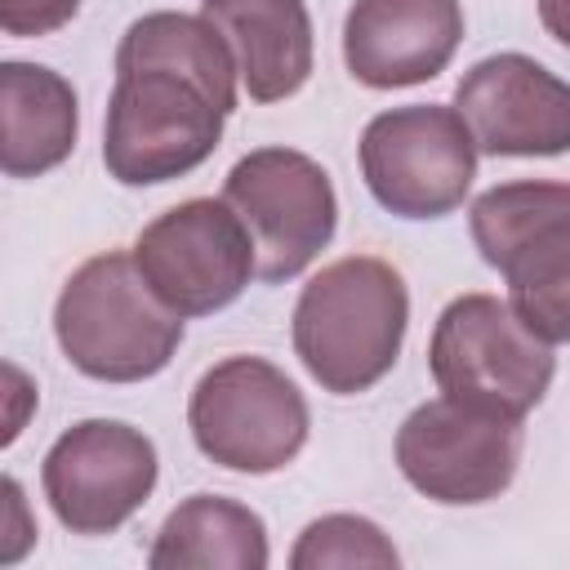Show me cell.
Wrapping results in <instances>:
<instances>
[{"instance_id":"obj_6","label":"cell","mask_w":570,"mask_h":570,"mask_svg":"<svg viewBox=\"0 0 570 570\" xmlns=\"http://www.w3.org/2000/svg\"><path fill=\"white\" fill-rule=\"evenodd\" d=\"M187 428L209 463L267 476L303 454L312 410L298 383L267 356H223L196 379Z\"/></svg>"},{"instance_id":"obj_10","label":"cell","mask_w":570,"mask_h":570,"mask_svg":"<svg viewBox=\"0 0 570 570\" xmlns=\"http://www.w3.org/2000/svg\"><path fill=\"white\" fill-rule=\"evenodd\" d=\"M521 423L525 419L476 410L454 396H432L405 414L392 454L401 476L423 499L445 508H476L512 485L525 445Z\"/></svg>"},{"instance_id":"obj_3","label":"cell","mask_w":570,"mask_h":570,"mask_svg":"<svg viewBox=\"0 0 570 570\" xmlns=\"http://www.w3.org/2000/svg\"><path fill=\"white\" fill-rule=\"evenodd\" d=\"M53 338L85 379L142 383L174 361L183 316L142 281L134 249H107L85 258L62 281L53 303Z\"/></svg>"},{"instance_id":"obj_8","label":"cell","mask_w":570,"mask_h":570,"mask_svg":"<svg viewBox=\"0 0 570 570\" xmlns=\"http://www.w3.org/2000/svg\"><path fill=\"white\" fill-rule=\"evenodd\" d=\"M223 200L240 214L258 249V281L303 276L338 232V196L321 160L294 147H254L227 178Z\"/></svg>"},{"instance_id":"obj_4","label":"cell","mask_w":570,"mask_h":570,"mask_svg":"<svg viewBox=\"0 0 570 570\" xmlns=\"http://www.w3.org/2000/svg\"><path fill=\"white\" fill-rule=\"evenodd\" d=\"M468 227L503 276L512 312L543 343H570V183H494L472 200Z\"/></svg>"},{"instance_id":"obj_17","label":"cell","mask_w":570,"mask_h":570,"mask_svg":"<svg viewBox=\"0 0 570 570\" xmlns=\"http://www.w3.org/2000/svg\"><path fill=\"white\" fill-rule=\"evenodd\" d=\"M289 566L294 570H334V566L396 570L401 552L383 534V525H374L370 517L330 512V517H316L312 525H303V534H298V543L289 552Z\"/></svg>"},{"instance_id":"obj_16","label":"cell","mask_w":570,"mask_h":570,"mask_svg":"<svg viewBox=\"0 0 570 570\" xmlns=\"http://www.w3.org/2000/svg\"><path fill=\"white\" fill-rule=\"evenodd\" d=\"M263 517L227 494H187L147 548L151 570H267Z\"/></svg>"},{"instance_id":"obj_13","label":"cell","mask_w":570,"mask_h":570,"mask_svg":"<svg viewBox=\"0 0 570 570\" xmlns=\"http://www.w3.org/2000/svg\"><path fill=\"white\" fill-rule=\"evenodd\" d=\"M463 45L459 0H352L343 18V62L365 89H410L436 80Z\"/></svg>"},{"instance_id":"obj_19","label":"cell","mask_w":570,"mask_h":570,"mask_svg":"<svg viewBox=\"0 0 570 570\" xmlns=\"http://www.w3.org/2000/svg\"><path fill=\"white\" fill-rule=\"evenodd\" d=\"M0 494H4V521H0L4 548H0V561L13 566V561L36 543V525L27 521V503H22V485H18V476H4V481H0Z\"/></svg>"},{"instance_id":"obj_11","label":"cell","mask_w":570,"mask_h":570,"mask_svg":"<svg viewBox=\"0 0 570 570\" xmlns=\"http://www.w3.org/2000/svg\"><path fill=\"white\" fill-rule=\"evenodd\" d=\"M156 481V441L125 419L71 423L40 463V485L58 525L85 539L116 534L151 499Z\"/></svg>"},{"instance_id":"obj_2","label":"cell","mask_w":570,"mask_h":570,"mask_svg":"<svg viewBox=\"0 0 570 570\" xmlns=\"http://www.w3.org/2000/svg\"><path fill=\"white\" fill-rule=\"evenodd\" d=\"M410 330L405 276L374 254L325 263L294 303L289 338L303 370L330 396H361L383 383Z\"/></svg>"},{"instance_id":"obj_15","label":"cell","mask_w":570,"mask_h":570,"mask_svg":"<svg viewBox=\"0 0 570 570\" xmlns=\"http://www.w3.org/2000/svg\"><path fill=\"white\" fill-rule=\"evenodd\" d=\"M80 138V98L71 80L45 62H0V169L40 178L58 169Z\"/></svg>"},{"instance_id":"obj_1","label":"cell","mask_w":570,"mask_h":570,"mask_svg":"<svg viewBox=\"0 0 570 570\" xmlns=\"http://www.w3.org/2000/svg\"><path fill=\"white\" fill-rule=\"evenodd\" d=\"M236 58L205 13L156 9L125 27L102 120V165L120 187L200 169L236 111Z\"/></svg>"},{"instance_id":"obj_18","label":"cell","mask_w":570,"mask_h":570,"mask_svg":"<svg viewBox=\"0 0 570 570\" xmlns=\"http://www.w3.org/2000/svg\"><path fill=\"white\" fill-rule=\"evenodd\" d=\"M85 0H0V27L4 36L31 40V36H53L80 13Z\"/></svg>"},{"instance_id":"obj_7","label":"cell","mask_w":570,"mask_h":570,"mask_svg":"<svg viewBox=\"0 0 570 570\" xmlns=\"http://www.w3.org/2000/svg\"><path fill=\"white\" fill-rule=\"evenodd\" d=\"M361 178L396 218H445L476 178V138L459 107L410 102L379 111L361 129Z\"/></svg>"},{"instance_id":"obj_14","label":"cell","mask_w":570,"mask_h":570,"mask_svg":"<svg viewBox=\"0 0 570 570\" xmlns=\"http://www.w3.org/2000/svg\"><path fill=\"white\" fill-rule=\"evenodd\" d=\"M200 13L227 40L249 102H281L307 85L316 40L303 0H200Z\"/></svg>"},{"instance_id":"obj_12","label":"cell","mask_w":570,"mask_h":570,"mask_svg":"<svg viewBox=\"0 0 570 570\" xmlns=\"http://www.w3.org/2000/svg\"><path fill=\"white\" fill-rule=\"evenodd\" d=\"M481 156H566L570 151V80L530 53H490L454 85Z\"/></svg>"},{"instance_id":"obj_9","label":"cell","mask_w":570,"mask_h":570,"mask_svg":"<svg viewBox=\"0 0 570 570\" xmlns=\"http://www.w3.org/2000/svg\"><path fill=\"white\" fill-rule=\"evenodd\" d=\"M134 263L183 321L232 307L258 276L254 236L223 196H191L156 214L134 240Z\"/></svg>"},{"instance_id":"obj_21","label":"cell","mask_w":570,"mask_h":570,"mask_svg":"<svg viewBox=\"0 0 570 570\" xmlns=\"http://www.w3.org/2000/svg\"><path fill=\"white\" fill-rule=\"evenodd\" d=\"M539 22L561 49H570V0H539Z\"/></svg>"},{"instance_id":"obj_20","label":"cell","mask_w":570,"mask_h":570,"mask_svg":"<svg viewBox=\"0 0 570 570\" xmlns=\"http://www.w3.org/2000/svg\"><path fill=\"white\" fill-rule=\"evenodd\" d=\"M4 383H9V419H4V445H13L18 441V432H22V423H27V405H36V387L27 383V374L9 361L4 365Z\"/></svg>"},{"instance_id":"obj_5","label":"cell","mask_w":570,"mask_h":570,"mask_svg":"<svg viewBox=\"0 0 570 570\" xmlns=\"http://www.w3.org/2000/svg\"><path fill=\"white\" fill-rule=\"evenodd\" d=\"M428 370L441 396L525 419L552 387L557 356L508 298L459 294L441 307L428 338Z\"/></svg>"}]
</instances>
